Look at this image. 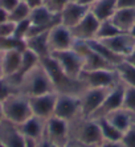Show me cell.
<instances>
[{"label":"cell","mask_w":135,"mask_h":147,"mask_svg":"<svg viewBox=\"0 0 135 147\" xmlns=\"http://www.w3.org/2000/svg\"><path fill=\"white\" fill-rule=\"evenodd\" d=\"M27 147H33V140L27 139Z\"/></svg>","instance_id":"obj_46"},{"label":"cell","mask_w":135,"mask_h":147,"mask_svg":"<svg viewBox=\"0 0 135 147\" xmlns=\"http://www.w3.org/2000/svg\"><path fill=\"white\" fill-rule=\"evenodd\" d=\"M98 147H125L121 140H102Z\"/></svg>","instance_id":"obj_37"},{"label":"cell","mask_w":135,"mask_h":147,"mask_svg":"<svg viewBox=\"0 0 135 147\" xmlns=\"http://www.w3.org/2000/svg\"><path fill=\"white\" fill-rule=\"evenodd\" d=\"M110 51L117 53L118 56L125 58L130 55L132 49L135 48V38L131 36L130 32H121L114 37H110L107 40H101Z\"/></svg>","instance_id":"obj_17"},{"label":"cell","mask_w":135,"mask_h":147,"mask_svg":"<svg viewBox=\"0 0 135 147\" xmlns=\"http://www.w3.org/2000/svg\"><path fill=\"white\" fill-rule=\"evenodd\" d=\"M24 3H27L30 8H36L38 5H43L44 4V0H21Z\"/></svg>","instance_id":"obj_40"},{"label":"cell","mask_w":135,"mask_h":147,"mask_svg":"<svg viewBox=\"0 0 135 147\" xmlns=\"http://www.w3.org/2000/svg\"><path fill=\"white\" fill-rule=\"evenodd\" d=\"M70 1H74V0H44V4L51 11H53L54 13H60L61 9Z\"/></svg>","instance_id":"obj_33"},{"label":"cell","mask_w":135,"mask_h":147,"mask_svg":"<svg viewBox=\"0 0 135 147\" xmlns=\"http://www.w3.org/2000/svg\"><path fill=\"white\" fill-rule=\"evenodd\" d=\"M69 138L88 147H98L103 140L97 119L85 117H78L69 122Z\"/></svg>","instance_id":"obj_2"},{"label":"cell","mask_w":135,"mask_h":147,"mask_svg":"<svg viewBox=\"0 0 135 147\" xmlns=\"http://www.w3.org/2000/svg\"><path fill=\"white\" fill-rule=\"evenodd\" d=\"M48 33L49 31L41 32V33L32 34L25 38V48L32 51L34 55H37L40 60L51 56V49H49V42H48Z\"/></svg>","instance_id":"obj_19"},{"label":"cell","mask_w":135,"mask_h":147,"mask_svg":"<svg viewBox=\"0 0 135 147\" xmlns=\"http://www.w3.org/2000/svg\"><path fill=\"white\" fill-rule=\"evenodd\" d=\"M4 118L11 122L21 125L23 122L33 115L29 105V98L20 92L12 93L8 98L1 102Z\"/></svg>","instance_id":"obj_4"},{"label":"cell","mask_w":135,"mask_h":147,"mask_svg":"<svg viewBox=\"0 0 135 147\" xmlns=\"http://www.w3.org/2000/svg\"><path fill=\"white\" fill-rule=\"evenodd\" d=\"M118 8H135V0H117Z\"/></svg>","instance_id":"obj_38"},{"label":"cell","mask_w":135,"mask_h":147,"mask_svg":"<svg viewBox=\"0 0 135 147\" xmlns=\"http://www.w3.org/2000/svg\"><path fill=\"white\" fill-rule=\"evenodd\" d=\"M123 107L135 114V86H126Z\"/></svg>","instance_id":"obj_31"},{"label":"cell","mask_w":135,"mask_h":147,"mask_svg":"<svg viewBox=\"0 0 135 147\" xmlns=\"http://www.w3.org/2000/svg\"><path fill=\"white\" fill-rule=\"evenodd\" d=\"M30 12H32V8H30L27 3L20 1L14 9L8 13V17H9V20L14 21V23H20V21H24V20H27V19H29Z\"/></svg>","instance_id":"obj_28"},{"label":"cell","mask_w":135,"mask_h":147,"mask_svg":"<svg viewBox=\"0 0 135 147\" xmlns=\"http://www.w3.org/2000/svg\"><path fill=\"white\" fill-rule=\"evenodd\" d=\"M45 137H48L58 146H62L69 140V122L52 115L45 122Z\"/></svg>","instance_id":"obj_14"},{"label":"cell","mask_w":135,"mask_h":147,"mask_svg":"<svg viewBox=\"0 0 135 147\" xmlns=\"http://www.w3.org/2000/svg\"><path fill=\"white\" fill-rule=\"evenodd\" d=\"M29 20L30 29L29 33H28V37L32 36V34L49 31L51 28H53L56 24L60 23V15L54 13L53 11L49 9L45 4H43V5H38L36 8H32Z\"/></svg>","instance_id":"obj_5"},{"label":"cell","mask_w":135,"mask_h":147,"mask_svg":"<svg viewBox=\"0 0 135 147\" xmlns=\"http://www.w3.org/2000/svg\"><path fill=\"white\" fill-rule=\"evenodd\" d=\"M101 21L98 20L94 15L89 11L86 16L82 19L77 25L70 28L73 37L77 40H84V41H90L94 40L98 32V27H99Z\"/></svg>","instance_id":"obj_16"},{"label":"cell","mask_w":135,"mask_h":147,"mask_svg":"<svg viewBox=\"0 0 135 147\" xmlns=\"http://www.w3.org/2000/svg\"><path fill=\"white\" fill-rule=\"evenodd\" d=\"M77 1H80L81 4H84V5H88V7H90L93 3H95L97 0H77Z\"/></svg>","instance_id":"obj_43"},{"label":"cell","mask_w":135,"mask_h":147,"mask_svg":"<svg viewBox=\"0 0 135 147\" xmlns=\"http://www.w3.org/2000/svg\"><path fill=\"white\" fill-rule=\"evenodd\" d=\"M115 70L126 86H135V66L128 64L127 61H122L119 65L115 66Z\"/></svg>","instance_id":"obj_26"},{"label":"cell","mask_w":135,"mask_h":147,"mask_svg":"<svg viewBox=\"0 0 135 147\" xmlns=\"http://www.w3.org/2000/svg\"><path fill=\"white\" fill-rule=\"evenodd\" d=\"M28 98H29V105L33 115L40 117L43 119H48L52 115H54L57 92L47 93V94H41V96L28 97Z\"/></svg>","instance_id":"obj_12"},{"label":"cell","mask_w":135,"mask_h":147,"mask_svg":"<svg viewBox=\"0 0 135 147\" xmlns=\"http://www.w3.org/2000/svg\"><path fill=\"white\" fill-rule=\"evenodd\" d=\"M0 147H5V146H4V144H3V143H0Z\"/></svg>","instance_id":"obj_48"},{"label":"cell","mask_w":135,"mask_h":147,"mask_svg":"<svg viewBox=\"0 0 135 147\" xmlns=\"http://www.w3.org/2000/svg\"><path fill=\"white\" fill-rule=\"evenodd\" d=\"M19 92L25 94L27 97L41 96V94L56 92L51 76L48 74L47 69L41 64V61L38 65H36L23 77L19 84Z\"/></svg>","instance_id":"obj_1"},{"label":"cell","mask_w":135,"mask_h":147,"mask_svg":"<svg viewBox=\"0 0 135 147\" xmlns=\"http://www.w3.org/2000/svg\"><path fill=\"white\" fill-rule=\"evenodd\" d=\"M125 89H126V85L122 81H119L117 85L113 86L111 89L109 90L107 96H106L105 101L102 102L101 107L95 111V114L91 118H94V119L103 118V117H107L110 113H113L114 110L123 107Z\"/></svg>","instance_id":"obj_10"},{"label":"cell","mask_w":135,"mask_h":147,"mask_svg":"<svg viewBox=\"0 0 135 147\" xmlns=\"http://www.w3.org/2000/svg\"><path fill=\"white\" fill-rule=\"evenodd\" d=\"M15 92H19V90H17V88L14 85V82L11 81L8 77L0 78V103Z\"/></svg>","instance_id":"obj_29"},{"label":"cell","mask_w":135,"mask_h":147,"mask_svg":"<svg viewBox=\"0 0 135 147\" xmlns=\"http://www.w3.org/2000/svg\"><path fill=\"white\" fill-rule=\"evenodd\" d=\"M54 115L68 122L77 119L81 117V97L77 94L57 93Z\"/></svg>","instance_id":"obj_7"},{"label":"cell","mask_w":135,"mask_h":147,"mask_svg":"<svg viewBox=\"0 0 135 147\" xmlns=\"http://www.w3.org/2000/svg\"><path fill=\"white\" fill-rule=\"evenodd\" d=\"M15 33V23L11 20H7L0 24V38L11 37Z\"/></svg>","instance_id":"obj_34"},{"label":"cell","mask_w":135,"mask_h":147,"mask_svg":"<svg viewBox=\"0 0 135 147\" xmlns=\"http://www.w3.org/2000/svg\"><path fill=\"white\" fill-rule=\"evenodd\" d=\"M60 147H88V146H85V144L80 143V142H78V140H76V139L69 138V140H68L66 143H64L62 146H60Z\"/></svg>","instance_id":"obj_39"},{"label":"cell","mask_w":135,"mask_h":147,"mask_svg":"<svg viewBox=\"0 0 135 147\" xmlns=\"http://www.w3.org/2000/svg\"><path fill=\"white\" fill-rule=\"evenodd\" d=\"M20 1L21 0H0V8H3L4 11H7L9 13Z\"/></svg>","instance_id":"obj_36"},{"label":"cell","mask_w":135,"mask_h":147,"mask_svg":"<svg viewBox=\"0 0 135 147\" xmlns=\"http://www.w3.org/2000/svg\"><path fill=\"white\" fill-rule=\"evenodd\" d=\"M121 32H122L121 29H119L110 19H109V20H103L99 23L95 40H107V38H110V37L117 36V34L121 33Z\"/></svg>","instance_id":"obj_27"},{"label":"cell","mask_w":135,"mask_h":147,"mask_svg":"<svg viewBox=\"0 0 135 147\" xmlns=\"http://www.w3.org/2000/svg\"><path fill=\"white\" fill-rule=\"evenodd\" d=\"M97 122H98V125H99V129H101L103 140H121L122 139L123 133L119 131L106 117L98 118Z\"/></svg>","instance_id":"obj_25"},{"label":"cell","mask_w":135,"mask_h":147,"mask_svg":"<svg viewBox=\"0 0 135 147\" xmlns=\"http://www.w3.org/2000/svg\"><path fill=\"white\" fill-rule=\"evenodd\" d=\"M51 56L57 61L65 74L69 76L70 78L80 80V76L84 72V58L74 49L70 48L66 51L53 52L51 53Z\"/></svg>","instance_id":"obj_6"},{"label":"cell","mask_w":135,"mask_h":147,"mask_svg":"<svg viewBox=\"0 0 135 147\" xmlns=\"http://www.w3.org/2000/svg\"><path fill=\"white\" fill-rule=\"evenodd\" d=\"M89 11H90V7L84 5V4H81L77 0L70 1L58 13L60 15V23L68 28H73L86 16V13H88Z\"/></svg>","instance_id":"obj_15"},{"label":"cell","mask_w":135,"mask_h":147,"mask_svg":"<svg viewBox=\"0 0 135 147\" xmlns=\"http://www.w3.org/2000/svg\"><path fill=\"white\" fill-rule=\"evenodd\" d=\"M33 147H60L57 143H54L53 140H51L48 137L43 135L40 139L33 140Z\"/></svg>","instance_id":"obj_35"},{"label":"cell","mask_w":135,"mask_h":147,"mask_svg":"<svg viewBox=\"0 0 135 147\" xmlns=\"http://www.w3.org/2000/svg\"><path fill=\"white\" fill-rule=\"evenodd\" d=\"M117 9H118L117 0H97L90 5V12L99 21L111 19Z\"/></svg>","instance_id":"obj_21"},{"label":"cell","mask_w":135,"mask_h":147,"mask_svg":"<svg viewBox=\"0 0 135 147\" xmlns=\"http://www.w3.org/2000/svg\"><path fill=\"white\" fill-rule=\"evenodd\" d=\"M0 143L5 147H27V138L16 123L4 118L0 122Z\"/></svg>","instance_id":"obj_13"},{"label":"cell","mask_w":135,"mask_h":147,"mask_svg":"<svg viewBox=\"0 0 135 147\" xmlns=\"http://www.w3.org/2000/svg\"><path fill=\"white\" fill-rule=\"evenodd\" d=\"M41 64L47 69L48 74L51 76L52 82H53V85H54V89H56L57 93L81 96L82 92L86 89V86L82 84L81 80L70 78L69 76L65 74L62 72V69L60 68V65L57 64V61L52 56H48V57L43 58Z\"/></svg>","instance_id":"obj_3"},{"label":"cell","mask_w":135,"mask_h":147,"mask_svg":"<svg viewBox=\"0 0 135 147\" xmlns=\"http://www.w3.org/2000/svg\"><path fill=\"white\" fill-rule=\"evenodd\" d=\"M48 42H49L51 53H53V52L70 49L73 47V42H74V37L72 34L70 28H68L64 24L58 23L53 28L49 29Z\"/></svg>","instance_id":"obj_11"},{"label":"cell","mask_w":135,"mask_h":147,"mask_svg":"<svg viewBox=\"0 0 135 147\" xmlns=\"http://www.w3.org/2000/svg\"><path fill=\"white\" fill-rule=\"evenodd\" d=\"M125 61H127L128 64H131V65L135 66V48L132 49V52L130 53V55H127L125 57Z\"/></svg>","instance_id":"obj_41"},{"label":"cell","mask_w":135,"mask_h":147,"mask_svg":"<svg viewBox=\"0 0 135 147\" xmlns=\"http://www.w3.org/2000/svg\"><path fill=\"white\" fill-rule=\"evenodd\" d=\"M106 118H107L119 131H122V133H125L128 127L135 122V114L131 113L130 110L125 109V107L114 110V111L109 114Z\"/></svg>","instance_id":"obj_22"},{"label":"cell","mask_w":135,"mask_h":147,"mask_svg":"<svg viewBox=\"0 0 135 147\" xmlns=\"http://www.w3.org/2000/svg\"><path fill=\"white\" fill-rule=\"evenodd\" d=\"M45 122H47V119H43V118L36 117V115H32L25 122L19 125V127H20V131L23 133V135L27 139L37 140L45 133Z\"/></svg>","instance_id":"obj_20"},{"label":"cell","mask_w":135,"mask_h":147,"mask_svg":"<svg viewBox=\"0 0 135 147\" xmlns=\"http://www.w3.org/2000/svg\"><path fill=\"white\" fill-rule=\"evenodd\" d=\"M9 20V17H8V12L7 11H4L3 8H0V24L4 23V21Z\"/></svg>","instance_id":"obj_42"},{"label":"cell","mask_w":135,"mask_h":147,"mask_svg":"<svg viewBox=\"0 0 135 147\" xmlns=\"http://www.w3.org/2000/svg\"><path fill=\"white\" fill-rule=\"evenodd\" d=\"M110 20L122 32H130L135 24V8H118Z\"/></svg>","instance_id":"obj_23"},{"label":"cell","mask_w":135,"mask_h":147,"mask_svg":"<svg viewBox=\"0 0 135 147\" xmlns=\"http://www.w3.org/2000/svg\"><path fill=\"white\" fill-rule=\"evenodd\" d=\"M130 33H131V36L135 38V24H134V27H132L131 29H130Z\"/></svg>","instance_id":"obj_45"},{"label":"cell","mask_w":135,"mask_h":147,"mask_svg":"<svg viewBox=\"0 0 135 147\" xmlns=\"http://www.w3.org/2000/svg\"><path fill=\"white\" fill-rule=\"evenodd\" d=\"M80 80L86 88H113L121 81L115 69L84 70Z\"/></svg>","instance_id":"obj_8"},{"label":"cell","mask_w":135,"mask_h":147,"mask_svg":"<svg viewBox=\"0 0 135 147\" xmlns=\"http://www.w3.org/2000/svg\"><path fill=\"white\" fill-rule=\"evenodd\" d=\"M4 119V114H3V107H1V103H0V122Z\"/></svg>","instance_id":"obj_44"},{"label":"cell","mask_w":135,"mask_h":147,"mask_svg":"<svg viewBox=\"0 0 135 147\" xmlns=\"http://www.w3.org/2000/svg\"><path fill=\"white\" fill-rule=\"evenodd\" d=\"M111 88H86L81 97V117L91 118L95 114L102 102L105 101L109 90Z\"/></svg>","instance_id":"obj_9"},{"label":"cell","mask_w":135,"mask_h":147,"mask_svg":"<svg viewBox=\"0 0 135 147\" xmlns=\"http://www.w3.org/2000/svg\"><path fill=\"white\" fill-rule=\"evenodd\" d=\"M121 142L125 147H135V122L123 133Z\"/></svg>","instance_id":"obj_32"},{"label":"cell","mask_w":135,"mask_h":147,"mask_svg":"<svg viewBox=\"0 0 135 147\" xmlns=\"http://www.w3.org/2000/svg\"><path fill=\"white\" fill-rule=\"evenodd\" d=\"M4 74H3V70H1V65H0V78H3Z\"/></svg>","instance_id":"obj_47"},{"label":"cell","mask_w":135,"mask_h":147,"mask_svg":"<svg viewBox=\"0 0 135 147\" xmlns=\"http://www.w3.org/2000/svg\"><path fill=\"white\" fill-rule=\"evenodd\" d=\"M88 42H89V45H90V48L93 49V51H95L98 55H101L102 57L105 58L109 64H111L114 68L117 65H119L122 61H125V58L121 57V56H118L113 51H110V49H109L101 40H95L94 38V40H90V41H88Z\"/></svg>","instance_id":"obj_24"},{"label":"cell","mask_w":135,"mask_h":147,"mask_svg":"<svg viewBox=\"0 0 135 147\" xmlns=\"http://www.w3.org/2000/svg\"><path fill=\"white\" fill-rule=\"evenodd\" d=\"M23 51L19 49H9V51L0 52V65L4 77H14L21 65Z\"/></svg>","instance_id":"obj_18"},{"label":"cell","mask_w":135,"mask_h":147,"mask_svg":"<svg viewBox=\"0 0 135 147\" xmlns=\"http://www.w3.org/2000/svg\"><path fill=\"white\" fill-rule=\"evenodd\" d=\"M30 29V20L27 19L24 21H20V23H15V33L14 37L19 38V40H24L28 37V33H29Z\"/></svg>","instance_id":"obj_30"}]
</instances>
